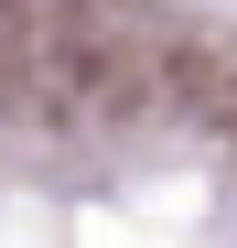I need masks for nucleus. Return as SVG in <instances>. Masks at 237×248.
<instances>
[{
  "label": "nucleus",
  "mask_w": 237,
  "mask_h": 248,
  "mask_svg": "<svg viewBox=\"0 0 237 248\" xmlns=\"http://www.w3.org/2000/svg\"><path fill=\"white\" fill-rule=\"evenodd\" d=\"M226 130H237V119H226Z\"/></svg>",
  "instance_id": "f257e3e1"
}]
</instances>
